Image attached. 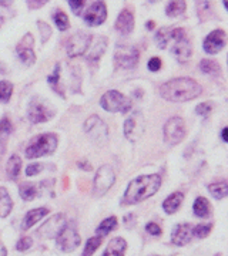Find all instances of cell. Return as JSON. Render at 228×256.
<instances>
[{
  "mask_svg": "<svg viewBox=\"0 0 228 256\" xmlns=\"http://www.w3.org/2000/svg\"><path fill=\"white\" fill-rule=\"evenodd\" d=\"M225 40H227L225 32L218 28V30L211 32L210 34L205 37V40L202 43V47H204L205 53H208V54H217L225 46Z\"/></svg>",
  "mask_w": 228,
  "mask_h": 256,
  "instance_id": "cell-14",
  "label": "cell"
},
{
  "mask_svg": "<svg viewBox=\"0 0 228 256\" xmlns=\"http://www.w3.org/2000/svg\"><path fill=\"white\" fill-rule=\"evenodd\" d=\"M22 170V160L19 156H12L10 160L8 161V165H6V172H8V176L10 180H16L18 178L19 172Z\"/></svg>",
  "mask_w": 228,
  "mask_h": 256,
  "instance_id": "cell-25",
  "label": "cell"
},
{
  "mask_svg": "<svg viewBox=\"0 0 228 256\" xmlns=\"http://www.w3.org/2000/svg\"><path fill=\"white\" fill-rule=\"evenodd\" d=\"M154 22H147L146 23V28H148V30H153V28H154Z\"/></svg>",
  "mask_w": 228,
  "mask_h": 256,
  "instance_id": "cell-47",
  "label": "cell"
},
{
  "mask_svg": "<svg viewBox=\"0 0 228 256\" xmlns=\"http://www.w3.org/2000/svg\"><path fill=\"white\" fill-rule=\"evenodd\" d=\"M146 128V121L141 112H133L124 122V136L128 141L134 142L143 136Z\"/></svg>",
  "mask_w": 228,
  "mask_h": 256,
  "instance_id": "cell-7",
  "label": "cell"
},
{
  "mask_svg": "<svg viewBox=\"0 0 228 256\" xmlns=\"http://www.w3.org/2000/svg\"><path fill=\"white\" fill-rule=\"evenodd\" d=\"M211 228H212V225L211 224H202V225H198V226H195L194 228V235L197 236V238H205V236H208V234L211 232Z\"/></svg>",
  "mask_w": 228,
  "mask_h": 256,
  "instance_id": "cell-35",
  "label": "cell"
},
{
  "mask_svg": "<svg viewBox=\"0 0 228 256\" xmlns=\"http://www.w3.org/2000/svg\"><path fill=\"white\" fill-rule=\"evenodd\" d=\"M107 18V8L103 0H97L91 4L84 14V22L89 26H100Z\"/></svg>",
  "mask_w": 228,
  "mask_h": 256,
  "instance_id": "cell-13",
  "label": "cell"
},
{
  "mask_svg": "<svg viewBox=\"0 0 228 256\" xmlns=\"http://www.w3.org/2000/svg\"><path fill=\"white\" fill-rule=\"evenodd\" d=\"M114 181H116V174L113 168L110 165H103L94 178V194L104 195L113 186Z\"/></svg>",
  "mask_w": 228,
  "mask_h": 256,
  "instance_id": "cell-8",
  "label": "cell"
},
{
  "mask_svg": "<svg viewBox=\"0 0 228 256\" xmlns=\"http://www.w3.org/2000/svg\"><path fill=\"white\" fill-rule=\"evenodd\" d=\"M12 208H13V202L9 192L5 186H0V218H6L12 212Z\"/></svg>",
  "mask_w": 228,
  "mask_h": 256,
  "instance_id": "cell-22",
  "label": "cell"
},
{
  "mask_svg": "<svg viewBox=\"0 0 228 256\" xmlns=\"http://www.w3.org/2000/svg\"><path fill=\"white\" fill-rule=\"evenodd\" d=\"M70 8H72V12H73L76 16H79L82 13L83 8H84V3L86 0H67Z\"/></svg>",
  "mask_w": 228,
  "mask_h": 256,
  "instance_id": "cell-38",
  "label": "cell"
},
{
  "mask_svg": "<svg viewBox=\"0 0 228 256\" xmlns=\"http://www.w3.org/2000/svg\"><path fill=\"white\" fill-rule=\"evenodd\" d=\"M32 245H33V240H32V238L25 236V238H22L20 240H19L16 248H18V250H20V252H25V250H28L29 248L32 246Z\"/></svg>",
  "mask_w": 228,
  "mask_h": 256,
  "instance_id": "cell-41",
  "label": "cell"
},
{
  "mask_svg": "<svg viewBox=\"0 0 228 256\" xmlns=\"http://www.w3.org/2000/svg\"><path fill=\"white\" fill-rule=\"evenodd\" d=\"M155 43L163 50H170L178 62H187L191 56V44L185 34V32L180 28H163L155 34Z\"/></svg>",
  "mask_w": 228,
  "mask_h": 256,
  "instance_id": "cell-1",
  "label": "cell"
},
{
  "mask_svg": "<svg viewBox=\"0 0 228 256\" xmlns=\"http://www.w3.org/2000/svg\"><path fill=\"white\" fill-rule=\"evenodd\" d=\"M84 130L87 132V136L94 141V142H106L107 141V126L97 116H91L90 118L86 121Z\"/></svg>",
  "mask_w": 228,
  "mask_h": 256,
  "instance_id": "cell-9",
  "label": "cell"
},
{
  "mask_svg": "<svg viewBox=\"0 0 228 256\" xmlns=\"http://www.w3.org/2000/svg\"><path fill=\"white\" fill-rule=\"evenodd\" d=\"M20 196L25 201H32L37 195V188L35 184H22L20 185Z\"/></svg>",
  "mask_w": 228,
  "mask_h": 256,
  "instance_id": "cell-31",
  "label": "cell"
},
{
  "mask_svg": "<svg viewBox=\"0 0 228 256\" xmlns=\"http://www.w3.org/2000/svg\"><path fill=\"white\" fill-rule=\"evenodd\" d=\"M37 26L40 28V33H42V40H43V43L49 40V37L52 34V30H50V26L49 24H46L43 22H39L37 23Z\"/></svg>",
  "mask_w": 228,
  "mask_h": 256,
  "instance_id": "cell-39",
  "label": "cell"
},
{
  "mask_svg": "<svg viewBox=\"0 0 228 256\" xmlns=\"http://www.w3.org/2000/svg\"><path fill=\"white\" fill-rule=\"evenodd\" d=\"M53 117V111L40 100H33L29 107V118L32 122H46Z\"/></svg>",
  "mask_w": 228,
  "mask_h": 256,
  "instance_id": "cell-15",
  "label": "cell"
},
{
  "mask_svg": "<svg viewBox=\"0 0 228 256\" xmlns=\"http://www.w3.org/2000/svg\"><path fill=\"white\" fill-rule=\"evenodd\" d=\"M12 122L9 121V118H3L0 121V137H8L10 132H12Z\"/></svg>",
  "mask_w": 228,
  "mask_h": 256,
  "instance_id": "cell-37",
  "label": "cell"
},
{
  "mask_svg": "<svg viewBox=\"0 0 228 256\" xmlns=\"http://www.w3.org/2000/svg\"><path fill=\"white\" fill-rule=\"evenodd\" d=\"M80 240V235L70 226H64L57 235V245L64 252H73L74 249L79 248Z\"/></svg>",
  "mask_w": 228,
  "mask_h": 256,
  "instance_id": "cell-10",
  "label": "cell"
},
{
  "mask_svg": "<svg viewBox=\"0 0 228 256\" xmlns=\"http://www.w3.org/2000/svg\"><path fill=\"white\" fill-rule=\"evenodd\" d=\"M47 214H49L47 208H37V210H29L28 214H26V216H25V220H23V229L26 230V229L32 228L39 220H43Z\"/></svg>",
  "mask_w": 228,
  "mask_h": 256,
  "instance_id": "cell-21",
  "label": "cell"
},
{
  "mask_svg": "<svg viewBox=\"0 0 228 256\" xmlns=\"http://www.w3.org/2000/svg\"><path fill=\"white\" fill-rule=\"evenodd\" d=\"M13 92V86L9 82H0V102H8Z\"/></svg>",
  "mask_w": 228,
  "mask_h": 256,
  "instance_id": "cell-33",
  "label": "cell"
},
{
  "mask_svg": "<svg viewBox=\"0 0 228 256\" xmlns=\"http://www.w3.org/2000/svg\"><path fill=\"white\" fill-rule=\"evenodd\" d=\"M59 80H60V64H57V66L55 67V73L47 77V82H49V84H50L52 87H55V88H56V86H57V82H59Z\"/></svg>",
  "mask_w": 228,
  "mask_h": 256,
  "instance_id": "cell-40",
  "label": "cell"
},
{
  "mask_svg": "<svg viewBox=\"0 0 228 256\" xmlns=\"http://www.w3.org/2000/svg\"><path fill=\"white\" fill-rule=\"evenodd\" d=\"M9 2L10 0H0V4H2V6H8V4H9Z\"/></svg>",
  "mask_w": 228,
  "mask_h": 256,
  "instance_id": "cell-48",
  "label": "cell"
},
{
  "mask_svg": "<svg viewBox=\"0 0 228 256\" xmlns=\"http://www.w3.org/2000/svg\"><path fill=\"white\" fill-rule=\"evenodd\" d=\"M116 228H117V218L116 216H110V218L101 222L100 225L97 226V229H96V232L99 234V236H104V235L110 234L111 230H114Z\"/></svg>",
  "mask_w": 228,
  "mask_h": 256,
  "instance_id": "cell-27",
  "label": "cell"
},
{
  "mask_svg": "<svg viewBox=\"0 0 228 256\" xmlns=\"http://www.w3.org/2000/svg\"><path fill=\"white\" fill-rule=\"evenodd\" d=\"M106 46H107V40L103 37V38H100V40L96 43V46L91 47V53L87 56V58H89L90 62H96V60H99V58H100V56L104 53Z\"/></svg>",
  "mask_w": 228,
  "mask_h": 256,
  "instance_id": "cell-30",
  "label": "cell"
},
{
  "mask_svg": "<svg viewBox=\"0 0 228 256\" xmlns=\"http://www.w3.org/2000/svg\"><path fill=\"white\" fill-rule=\"evenodd\" d=\"M101 107L109 112H127L131 108V101L116 90L107 92L100 100Z\"/></svg>",
  "mask_w": 228,
  "mask_h": 256,
  "instance_id": "cell-5",
  "label": "cell"
},
{
  "mask_svg": "<svg viewBox=\"0 0 228 256\" xmlns=\"http://www.w3.org/2000/svg\"><path fill=\"white\" fill-rule=\"evenodd\" d=\"M146 230L150 234V235H153V236H158V235H161V228H160L157 224H154V222L147 224Z\"/></svg>",
  "mask_w": 228,
  "mask_h": 256,
  "instance_id": "cell-42",
  "label": "cell"
},
{
  "mask_svg": "<svg viewBox=\"0 0 228 256\" xmlns=\"http://www.w3.org/2000/svg\"><path fill=\"white\" fill-rule=\"evenodd\" d=\"M200 68L202 73L211 74V76H218L221 73V67L214 60H201Z\"/></svg>",
  "mask_w": 228,
  "mask_h": 256,
  "instance_id": "cell-29",
  "label": "cell"
},
{
  "mask_svg": "<svg viewBox=\"0 0 228 256\" xmlns=\"http://www.w3.org/2000/svg\"><path fill=\"white\" fill-rule=\"evenodd\" d=\"M116 28L117 32L121 33V34H130L134 28V16L133 13L128 9H124L117 18V22H116Z\"/></svg>",
  "mask_w": 228,
  "mask_h": 256,
  "instance_id": "cell-17",
  "label": "cell"
},
{
  "mask_svg": "<svg viewBox=\"0 0 228 256\" xmlns=\"http://www.w3.org/2000/svg\"><path fill=\"white\" fill-rule=\"evenodd\" d=\"M184 137H185V124L180 117H173L165 122L164 140L167 144L175 146L181 142Z\"/></svg>",
  "mask_w": 228,
  "mask_h": 256,
  "instance_id": "cell-6",
  "label": "cell"
},
{
  "mask_svg": "<svg viewBox=\"0 0 228 256\" xmlns=\"http://www.w3.org/2000/svg\"><path fill=\"white\" fill-rule=\"evenodd\" d=\"M222 2H224V8H225V9H228V8H227V0H222Z\"/></svg>",
  "mask_w": 228,
  "mask_h": 256,
  "instance_id": "cell-49",
  "label": "cell"
},
{
  "mask_svg": "<svg viewBox=\"0 0 228 256\" xmlns=\"http://www.w3.org/2000/svg\"><path fill=\"white\" fill-rule=\"evenodd\" d=\"M42 170H43V165L42 164H30L26 168V175L28 176H33V175L39 174Z\"/></svg>",
  "mask_w": 228,
  "mask_h": 256,
  "instance_id": "cell-43",
  "label": "cell"
},
{
  "mask_svg": "<svg viewBox=\"0 0 228 256\" xmlns=\"http://www.w3.org/2000/svg\"><path fill=\"white\" fill-rule=\"evenodd\" d=\"M140 53L136 47L123 46L117 48V52L114 53V62L117 63L121 68H133L138 62Z\"/></svg>",
  "mask_w": 228,
  "mask_h": 256,
  "instance_id": "cell-11",
  "label": "cell"
},
{
  "mask_svg": "<svg viewBox=\"0 0 228 256\" xmlns=\"http://www.w3.org/2000/svg\"><path fill=\"white\" fill-rule=\"evenodd\" d=\"M2 24H3V18L0 16V26H2Z\"/></svg>",
  "mask_w": 228,
  "mask_h": 256,
  "instance_id": "cell-51",
  "label": "cell"
},
{
  "mask_svg": "<svg viewBox=\"0 0 228 256\" xmlns=\"http://www.w3.org/2000/svg\"><path fill=\"white\" fill-rule=\"evenodd\" d=\"M208 191L211 192V195L217 200H222L225 198L228 194V184L225 181H221V182H214L208 186Z\"/></svg>",
  "mask_w": 228,
  "mask_h": 256,
  "instance_id": "cell-28",
  "label": "cell"
},
{
  "mask_svg": "<svg viewBox=\"0 0 228 256\" xmlns=\"http://www.w3.org/2000/svg\"><path fill=\"white\" fill-rule=\"evenodd\" d=\"M56 148H57V137L55 134H40L26 148V156L32 160L43 156H50L55 152Z\"/></svg>",
  "mask_w": 228,
  "mask_h": 256,
  "instance_id": "cell-4",
  "label": "cell"
},
{
  "mask_svg": "<svg viewBox=\"0 0 228 256\" xmlns=\"http://www.w3.org/2000/svg\"><path fill=\"white\" fill-rule=\"evenodd\" d=\"M192 210H194V214L197 216L204 218V216H207L210 214V202L207 201L205 198H202V196H198L194 202V205H192Z\"/></svg>",
  "mask_w": 228,
  "mask_h": 256,
  "instance_id": "cell-26",
  "label": "cell"
},
{
  "mask_svg": "<svg viewBox=\"0 0 228 256\" xmlns=\"http://www.w3.org/2000/svg\"><path fill=\"white\" fill-rule=\"evenodd\" d=\"M184 12H185V0H170L165 8V14L168 18L181 16Z\"/></svg>",
  "mask_w": 228,
  "mask_h": 256,
  "instance_id": "cell-24",
  "label": "cell"
},
{
  "mask_svg": "<svg viewBox=\"0 0 228 256\" xmlns=\"http://www.w3.org/2000/svg\"><path fill=\"white\" fill-rule=\"evenodd\" d=\"M28 2H29V6H30L32 9H33V8L37 9V8H42V6H43L45 3H47L49 0H28Z\"/></svg>",
  "mask_w": 228,
  "mask_h": 256,
  "instance_id": "cell-45",
  "label": "cell"
},
{
  "mask_svg": "<svg viewBox=\"0 0 228 256\" xmlns=\"http://www.w3.org/2000/svg\"><path fill=\"white\" fill-rule=\"evenodd\" d=\"M148 2H150V3H157L158 0H148Z\"/></svg>",
  "mask_w": 228,
  "mask_h": 256,
  "instance_id": "cell-50",
  "label": "cell"
},
{
  "mask_svg": "<svg viewBox=\"0 0 228 256\" xmlns=\"http://www.w3.org/2000/svg\"><path fill=\"white\" fill-rule=\"evenodd\" d=\"M64 226H66L64 216L62 214H59V215L53 216L49 222H46V225L40 229V232H42L45 236H47V238H52V236H55L56 234L59 235V232H60Z\"/></svg>",
  "mask_w": 228,
  "mask_h": 256,
  "instance_id": "cell-18",
  "label": "cell"
},
{
  "mask_svg": "<svg viewBox=\"0 0 228 256\" xmlns=\"http://www.w3.org/2000/svg\"><path fill=\"white\" fill-rule=\"evenodd\" d=\"M222 141H224V142H228V128H224V130H222Z\"/></svg>",
  "mask_w": 228,
  "mask_h": 256,
  "instance_id": "cell-46",
  "label": "cell"
},
{
  "mask_svg": "<svg viewBox=\"0 0 228 256\" xmlns=\"http://www.w3.org/2000/svg\"><path fill=\"white\" fill-rule=\"evenodd\" d=\"M212 111V102H201L197 106V108H195V112L201 116V117H208L210 116V112Z\"/></svg>",
  "mask_w": 228,
  "mask_h": 256,
  "instance_id": "cell-36",
  "label": "cell"
},
{
  "mask_svg": "<svg viewBox=\"0 0 228 256\" xmlns=\"http://www.w3.org/2000/svg\"><path fill=\"white\" fill-rule=\"evenodd\" d=\"M91 46V36L87 33H77L72 36L67 43V54L69 57H77L84 54Z\"/></svg>",
  "mask_w": 228,
  "mask_h": 256,
  "instance_id": "cell-12",
  "label": "cell"
},
{
  "mask_svg": "<svg viewBox=\"0 0 228 256\" xmlns=\"http://www.w3.org/2000/svg\"><path fill=\"white\" fill-rule=\"evenodd\" d=\"M160 185H161V176L158 174L141 175L128 184L127 191L123 198V204L133 205L137 202L144 201L158 191Z\"/></svg>",
  "mask_w": 228,
  "mask_h": 256,
  "instance_id": "cell-3",
  "label": "cell"
},
{
  "mask_svg": "<svg viewBox=\"0 0 228 256\" xmlns=\"http://www.w3.org/2000/svg\"><path fill=\"white\" fill-rule=\"evenodd\" d=\"M101 245V236H94V238H90L86 244V248H84V252H83V256H91L96 249Z\"/></svg>",
  "mask_w": 228,
  "mask_h": 256,
  "instance_id": "cell-32",
  "label": "cell"
},
{
  "mask_svg": "<svg viewBox=\"0 0 228 256\" xmlns=\"http://www.w3.org/2000/svg\"><path fill=\"white\" fill-rule=\"evenodd\" d=\"M18 56L19 58L26 64V66H32L36 62V56L32 48V42H23L18 46Z\"/></svg>",
  "mask_w": 228,
  "mask_h": 256,
  "instance_id": "cell-20",
  "label": "cell"
},
{
  "mask_svg": "<svg viewBox=\"0 0 228 256\" xmlns=\"http://www.w3.org/2000/svg\"><path fill=\"white\" fill-rule=\"evenodd\" d=\"M201 92H202V88L200 84L188 77H180V78L170 80L163 84L160 88V94L164 100L175 101V102L197 98Z\"/></svg>",
  "mask_w": 228,
  "mask_h": 256,
  "instance_id": "cell-2",
  "label": "cell"
},
{
  "mask_svg": "<svg viewBox=\"0 0 228 256\" xmlns=\"http://www.w3.org/2000/svg\"><path fill=\"white\" fill-rule=\"evenodd\" d=\"M53 18H55V23L57 24V28H60L62 32H64L66 28H69V18L66 16V13L62 12V10H57L53 14Z\"/></svg>",
  "mask_w": 228,
  "mask_h": 256,
  "instance_id": "cell-34",
  "label": "cell"
},
{
  "mask_svg": "<svg viewBox=\"0 0 228 256\" xmlns=\"http://www.w3.org/2000/svg\"><path fill=\"white\" fill-rule=\"evenodd\" d=\"M182 200H184V196H182L181 192H174V194H171V195L164 201V204H163V210H164L167 214H174L175 210L180 208Z\"/></svg>",
  "mask_w": 228,
  "mask_h": 256,
  "instance_id": "cell-23",
  "label": "cell"
},
{
  "mask_svg": "<svg viewBox=\"0 0 228 256\" xmlns=\"http://www.w3.org/2000/svg\"><path fill=\"white\" fill-rule=\"evenodd\" d=\"M127 249V244L123 238H114L110 240V244L106 248L103 256H124V252Z\"/></svg>",
  "mask_w": 228,
  "mask_h": 256,
  "instance_id": "cell-19",
  "label": "cell"
},
{
  "mask_svg": "<svg viewBox=\"0 0 228 256\" xmlns=\"http://www.w3.org/2000/svg\"><path fill=\"white\" fill-rule=\"evenodd\" d=\"M161 68V60L158 57H153L150 62H148V70L151 72H158Z\"/></svg>",
  "mask_w": 228,
  "mask_h": 256,
  "instance_id": "cell-44",
  "label": "cell"
},
{
  "mask_svg": "<svg viewBox=\"0 0 228 256\" xmlns=\"http://www.w3.org/2000/svg\"><path fill=\"white\" fill-rule=\"evenodd\" d=\"M192 236H194V226L190 224H180L174 228L171 242L177 246H182V245L188 244Z\"/></svg>",
  "mask_w": 228,
  "mask_h": 256,
  "instance_id": "cell-16",
  "label": "cell"
}]
</instances>
